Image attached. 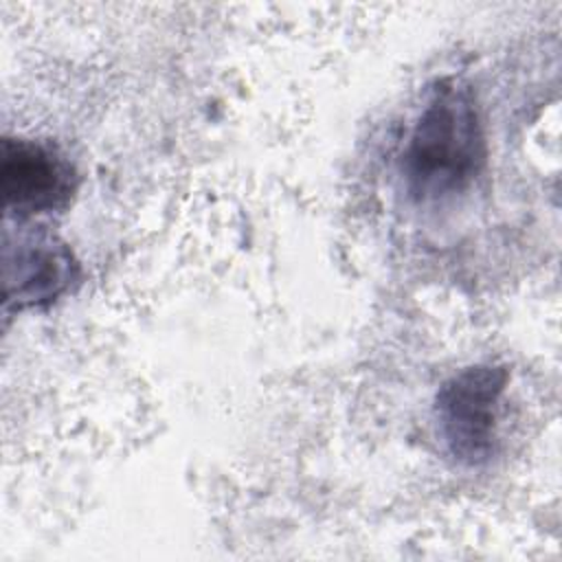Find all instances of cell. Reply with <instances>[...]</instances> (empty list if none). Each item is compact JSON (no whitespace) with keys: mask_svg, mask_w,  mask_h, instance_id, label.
<instances>
[{"mask_svg":"<svg viewBox=\"0 0 562 562\" xmlns=\"http://www.w3.org/2000/svg\"><path fill=\"white\" fill-rule=\"evenodd\" d=\"M4 211L18 222L66 211L79 189L75 165L55 145L4 138L0 162Z\"/></svg>","mask_w":562,"mask_h":562,"instance_id":"cell-3","label":"cell"},{"mask_svg":"<svg viewBox=\"0 0 562 562\" xmlns=\"http://www.w3.org/2000/svg\"><path fill=\"white\" fill-rule=\"evenodd\" d=\"M507 380L505 367L472 364L439 386L435 395L437 435L457 463L476 468L494 457Z\"/></svg>","mask_w":562,"mask_h":562,"instance_id":"cell-2","label":"cell"},{"mask_svg":"<svg viewBox=\"0 0 562 562\" xmlns=\"http://www.w3.org/2000/svg\"><path fill=\"white\" fill-rule=\"evenodd\" d=\"M485 165L487 138L470 83L459 77L435 79L400 158L406 195L417 204L457 198L479 180Z\"/></svg>","mask_w":562,"mask_h":562,"instance_id":"cell-1","label":"cell"},{"mask_svg":"<svg viewBox=\"0 0 562 562\" xmlns=\"http://www.w3.org/2000/svg\"><path fill=\"white\" fill-rule=\"evenodd\" d=\"M81 263L72 248L44 226L4 237L2 281L4 310H40L53 305L81 281Z\"/></svg>","mask_w":562,"mask_h":562,"instance_id":"cell-4","label":"cell"}]
</instances>
